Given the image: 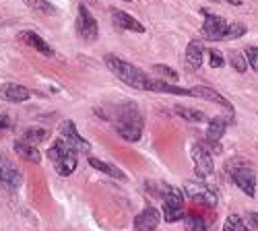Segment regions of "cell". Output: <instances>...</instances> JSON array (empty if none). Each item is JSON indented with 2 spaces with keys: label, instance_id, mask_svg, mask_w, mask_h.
I'll return each instance as SVG.
<instances>
[{
  "label": "cell",
  "instance_id": "6da1fadb",
  "mask_svg": "<svg viewBox=\"0 0 258 231\" xmlns=\"http://www.w3.org/2000/svg\"><path fill=\"white\" fill-rule=\"evenodd\" d=\"M112 116H107L105 120L114 122V128L118 132L120 138L128 140V142H137L143 136L145 130V118L139 112V108L135 103H124V106H116L110 110Z\"/></svg>",
  "mask_w": 258,
  "mask_h": 231
},
{
  "label": "cell",
  "instance_id": "7a4b0ae2",
  "mask_svg": "<svg viewBox=\"0 0 258 231\" xmlns=\"http://www.w3.org/2000/svg\"><path fill=\"white\" fill-rule=\"evenodd\" d=\"M105 66L110 68L122 83H126L128 87H133V89H139V91H151V85H153V81L145 70L137 68L135 64H131V62H126L114 54H107L105 58Z\"/></svg>",
  "mask_w": 258,
  "mask_h": 231
},
{
  "label": "cell",
  "instance_id": "3957f363",
  "mask_svg": "<svg viewBox=\"0 0 258 231\" xmlns=\"http://www.w3.org/2000/svg\"><path fill=\"white\" fill-rule=\"evenodd\" d=\"M48 157L54 163V170L60 176H71L77 170V165H79L77 149L64 138H56L54 140V144L48 149Z\"/></svg>",
  "mask_w": 258,
  "mask_h": 231
},
{
  "label": "cell",
  "instance_id": "277c9868",
  "mask_svg": "<svg viewBox=\"0 0 258 231\" xmlns=\"http://www.w3.org/2000/svg\"><path fill=\"white\" fill-rule=\"evenodd\" d=\"M157 194L161 198V217L167 223H176L186 217L184 213V196L176 186H167L159 184L157 186Z\"/></svg>",
  "mask_w": 258,
  "mask_h": 231
},
{
  "label": "cell",
  "instance_id": "5b68a950",
  "mask_svg": "<svg viewBox=\"0 0 258 231\" xmlns=\"http://www.w3.org/2000/svg\"><path fill=\"white\" fill-rule=\"evenodd\" d=\"M227 174L242 192H246L248 196L256 194V174H254V170L250 167L248 161H240V159L231 161L227 165Z\"/></svg>",
  "mask_w": 258,
  "mask_h": 231
},
{
  "label": "cell",
  "instance_id": "8992f818",
  "mask_svg": "<svg viewBox=\"0 0 258 231\" xmlns=\"http://www.w3.org/2000/svg\"><path fill=\"white\" fill-rule=\"evenodd\" d=\"M75 29H77V35L81 39H85V41H97V37H99V23H97V19L89 13V9L85 5H79Z\"/></svg>",
  "mask_w": 258,
  "mask_h": 231
},
{
  "label": "cell",
  "instance_id": "52a82bcc",
  "mask_svg": "<svg viewBox=\"0 0 258 231\" xmlns=\"http://www.w3.org/2000/svg\"><path fill=\"white\" fill-rule=\"evenodd\" d=\"M192 161H195V172L199 178H209L215 172V165H213V153L209 151V146L205 140H199L192 144Z\"/></svg>",
  "mask_w": 258,
  "mask_h": 231
},
{
  "label": "cell",
  "instance_id": "ba28073f",
  "mask_svg": "<svg viewBox=\"0 0 258 231\" xmlns=\"http://www.w3.org/2000/svg\"><path fill=\"white\" fill-rule=\"evenodd\" d=\"M203 15H205L203 27H201L203 37L209 41H225V31H227L225 19L215 13H209V11H203Z\"/></svg>",
  "mask_w": 258,
  "mask_h": 231
},
{
  "label": "cell",
  "instance_id": "9c48e42d",
  "mask_svg": "<svg viewBox=\"0 0 258 231\" xmlns=\"http://www.w3.org/2000/svg\"><path fill=\"white\" fill-rule=\"evenodd\" d=\"M21 182H23V176H21V172L17 170V167L5 155H0V188L15 192L17 188L21 186Z\"/></svg>",
  "mask_w": 258,
  "mask_h": 231
},
{
  "label": "cell",
  "instance_id": "30bf717a",
  "mask_svg": "<svg viewBox=\"0 0 258 231\" xmlns=\"http://www.w3.org/2000/svg\"><path fill=\"white\" fill-rule=\"evenodd\" d=\"M184 192L188 194V198L203 202L207 206H215L217 204V194H215L205 182H186Z\"/></svg>",
  "mask_w": 258,
  "mask_h": 231
},
{
  "label": "cell",
  "instance_id": "8fae6325",
  "mask_svg": "<svg viewBox=\"0 0 258 231\" xmlns=\"http://www.w3.org/2000/svg\"><path fill=\"white\" fill-rule=\"evenodd\" d=\"M60 134H62V138H64V140H69L77 151L87 153V151L91 149V144L79 134L77 124H75L73 120H62V122H60Z\"/></svg>",
  "mask_w": 258,
  "mask_h": 231
},
{
  "label": "cell",
  "instance_id": "7c38bea8",
  "mask_svg": "<svg viewBox=\"0 0 258 231\" xmlns=\"http://www.w3.org/2000/svg\"><path fill=\"white\" fill-rule=\"evenodd\" d=\"M223 134H225V120H223L221 116L213 118V120L209 122V126H207V138H205L207 146H209L213 153H221L219 140L223 138Z\"/></svg>",
  "mask_w": 258,
  "mask_h": 231
},
{
  "label": "cell",
  "instance_id": "4fadbf2b",
  "mask_svg": "<svg viewBox=\"0 0 258 231\" xmlns=\"http://www.w3.org/2000/svg\"><path fill=\"white\" fill-rule=\"evenodd\" d=\"M161 221V213L155 206H147L135 219V231H157Z\"/></svg>",
  "mask_w": 258,
  "mask_h": 231
},
{
  "label": "cell",
  "instance_id": "5bb4252c",
  "mask_svg": "<svg viewBox=\"0 0 258 231\" xmlns=\"http://www.w3.org/2000/svg\"><path fill=\"white\" fill-rule=\"evenodd\" d=\"M190 97H201V99H207V101H213V103H217V106H221V108H225L231 116H233V106L231 103L221 95V93H217L215 89H211V87H192L190 89Z\"/></svg>",
  "mask_w": 258,
  "mask_h": 231
},
{
  "label": "cell",
  "instance_id": "9a60e30c",
  "mask_svg": "<svg viewBox=\"0 0 258 231\" xmlns=\"http://www.w3.org/2000/svg\"><path fill=\"white\" fill-rule=\"evenodd\" d=\"M110 15L114 19V23L120 27V29H126V31H135V33H145V25L141 21H137L133 15H128L120 9H110Z\"/></svg>",
  "mask_w": 258,
  "mask_h": 231
},
{
  "label": "cell",
  "instance_id": "2e32d148",
  "mask_svg": "<svg viewBox=\"0 0 258 231\" xmlns=\"http://www.w3.org/2000/svg\"><path fill=\"white\" fill-rule=\"evenodd\" d=\"M19 37H21V41H25V44H27L31 50H35V52H39V54H44V56H54L52 46L48 44L44 37H39L35 31H21Z\"/></svg>",
  "mask_w": 258,
  "mask_h": 231
},
{
  "label": "cell",
  "instance_id": "e0dca14e",
  "mask_svg": "<svg viewBox=\"0 0 258 231\" xmlns=\"http://www.w3.org/2000/svg\"><path fill=\"white\" fill-rule=\"evenodd\" d=\"M0 93H3V97L11 103H23L31 97V91L25 89L23 85H17V83H7V85H3Z\"/></svg>",
  "mask_w": 258,
  "mask_h": 231
},
{
  "label": "cell",
  "instance_id": "ac0fdd59",
  "mask_svg": "<svg viewBox=\"0 0 258 231\" xmlns=\"http://www.w3.org/2000/svg\"><path fill=\"white\" fill-rule=\"evenodd\" d=\"M89 165L93 167V170H97V172H101V174H105V176H110V178H114V180L126 182V174L120 170V167L112 165V163L101 161V159H97V157H89Z\"/></svg>",
  "mask_w": 258,
  "mask_h": 231
},
{
  "label": "cell",
  "instance_id": "d6986e66",
  "mask_svg": "<svg viewBox=\"0 0 258 231\" xmlns=\"http://www.w3.org/2000/svg\"><path fill=\"white\" fill-rule=\"evenodd\" d=\"M15 153L21 157V159H25L29 163H41V153L35 149V144H29L25 140H15Z\"/></svg>",
  "mask_w": 258,
  "mask_h": 231
},
{
  "label": "cell",
  "instance_id": "ffe728a7",
  "mask_svg": "<svg viewBox=\"0 0 258 231\" xmlns=\"http://www.w3.org/2000/svg\"><path fill=\"white\" fill-rule=\"evenodd\" d=\"M186 64L190 70H199L203 66V46L199 41H190L186 46Z\"/></svg>",
  "mask_w": 258,
  "mask_h": 231
},
{
  "label": "cell",
  "instance_id": "44dd1931",
  "mask_svg": "<svg viewBox=\"0 0 258 231\" xmlns=\"http://www.w3.org/2000/svg\"><path fill=\"white\" fill-rule=\"evenodd\" d=\"M151 91H155V93H169V95H182V97H190V89L178 87V85H174V83H165V81H161V79H155V81H153Z\"/></svg>",
  "mask_w": 258,
  "mask_h": 231
},
{
  "label": "cell",
  "instance_id": "7402d4cb",
  "mask_svg": "<svg viewBox=\"0 0 258 231\" xmlns=\"http://www.w3.org/2000/svg\"><path fill=\"white\" fill-rule=\"evenodd\" d=\"M48 136H50V132L46 128H35V126H33V128H27L23 132V138H21V140H25L29 144H39V142H44Z\"/></svg>",
  "mask_w": 258,
  "mask_h": 231
},
{
  "label": "cell",
  "instance_id": "603a6c76",
  "mask_svg": "<svg viewBox=\"0 0 258 231\" xmlns=\"http://www.w3.org/2000/svg\"><path fill=\"white\" fill-rule=\"evenodd\" d=\"M176 114H178V116H182V118H184V120H188V122H195V124H199V122H205V120H207V116H205L201 110L186 108V106H176Z\"/></svg>",
  "mask_w": 258,
  "mask_h": 231
},
{
  "label": "cell",
  "instance_id": "cb8c5ba5",
  "mask_svg": "<svg viewBox=\"0 0 258 231\" xmlns=\"http://www.w3.org/2000/svg\"><path fill=\"white\" fill-rule=\"evenodd\" d=\"M227 60H229V64L233 66V70H238V72H246L248 70V60H246V56L242 52H229Z\"/></svg>",
  "mask_w": 258,
  "mask_h": 231
},
{
  "label": "cell",
  "instance_id": "d4e9b609",
  "mask_svg": "<svg viewBox=\"0 0 258 231\" xmlns=\"http://www.w3.org/2000/svg\"><path fill=\"white\" fill-rule=\"evenodd\" d=\"M23 3H25L29 9H33V11H37V13H44V15H52V13L56 11L50 0H23Z\"/></svg>",
  "mask_w": 258,
  "mask_h": 231
},
{
  "label": "cell",
  "instance_id": "484cf974",
  "mask_svg": "<svg viewBox=\"0 0 258 231\" xmlns=\"http://www.w3.org/2000/svg\"><path fill=\"white\" fill-rule=\"evenodd\" d=\"M223 231H248V227H246V223L240 215H229L227 221H225Z\"/></svg>",
  "mask_w": 258,
  "mask_h": 231
},
{
  "label": "cell",
  "instance_id": "4316f807",
  "mask_svg": "<svg viewBox=\"0 0 258 231\" xmlns=\"http://www.w3.org/2000/svg\"><path fill=\"white\" fill-rule=\"evenodd\" d=\"M184 223H186V229L188 231H205L207 229L205 221L199 215H186L184 217Z\"/></svg>",
  "mask_w": 258,
  "mask_h": 231
},
{
  "label": "cell",
  "instance_id": "83f0119b",
  "mask_svg": "<svg viewBox=\"0 0 258 231\" xmlns=\"http://www.w3.org/2000/svg\"><path fill=\"white\" fill-rule=\"evenodd\" d=\"M244 56H246V60H248V66H250L254 72H258V48H256V46H246Z\"/></svg>",
  "mask_w": 258,
  "mask_h": 231
},
{
  "label": "cell",
  "instance_id": "f1b7e54d",
  "mask_svg": "<svg viewBox=\"0 0 258 231\" xmlns=\"http://www.w3.org/2000/svg\"><path fill=\"white\" fill-rule=\"evenodd\" d=\"M246 25L244 23H233V25H227V31H225V41L227 39H238L246 33Z\"/></svg>",
  "mask_w": 258,
  "mask_h": 231
},
{
  "label": "cell",
  "instance_id": "f546056e",
  "mask_svg": "<svg viewBox=\"0 0 258 231\" xmlns=\"http://www.w3.org/2000/svg\"><path fill=\"white\" fill-rule=\"evenodd\" d=\"M209 64L213 68H221L225 66V56L219 50H209Z\"/></svg>",
  "mask_w": 258,
  "mask_h": 231
},
{
  "label": "cell",
  "instance_id": "4dcf8cb0",
  "mask_svg": "<svg viewBox=\"0 0 258 231\" xmlns=\"http://www.w3.org/2000/svg\"><path fill=\"white\" fill-rule=\"evenodd\" d=\"M153 70H155L157 74L169 79V81H178V72H176L174 68H169L167 64H153Z\"/></svg>",
  "mask_w": 258,
  "mask_h": 231
},
{
  "label": "cell",
  "instance_id": "1f68e13d",
  "mask_svg": "<svg viewBox=\"0 0 258 231\" xmlns=\"http://www.w3.org/2000/svg\"><path fill=\"white\" fill-rule=\"evenodd\" d=\"M242 219H244L248 231H258V213H246Z\"/></svg>",
  "mask_w": 258,
  "mask_h": 231
},
{
  "label": "cell",
  "instance_id": "d6a6232c",
  "mask_svg": "<svg viewBox=\"0 0 258 231\" xmlns=\"http://www.w3.org/2000/svg\"><path fill=\"white\" fill-rule=\"evenodd\" d=\"M13 128V120L7 114H0V136H5V132H9Z\"/></svg>",
  "mask_w": 258,
  "mask_h": 231
},
{
  "label": "cell",
  "instance_id": "836d02e7",
  "mask_svg": "<svg viewBox=\"0 0 258 231\" xmlns=\"http://www.w3.org/2000/svg\"><path fill=\"white\" fill-rule=\"evenodd\" d=\"M225 3H229V5H233V7H240L242 0H225Z\"/></svg>",
  "mask_w": 258,
  "mask_h": 231
},
{
  "label": "cell",
  "instance_id": "e575fe53",
  "mask_svg": "<svg viewBox=\"0 0 258 231\" xmlns=\"http://www.w3.org/2000/svg\"><path fill=\"white\" fill-rule=\"evenodd\" d=\"M124 3H133V0H124Z\"/></svg>",
  "mask_w": 258,
  "mask_h": 231
}]
</instances>
